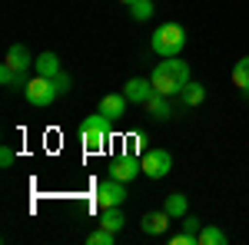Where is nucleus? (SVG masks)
<instances>
[{
    "label": "nucleus",
    "mask_w": 249,
    "mask_h": 245,
    "mask_svg": "<svg viewBox=\"0 0 249 245\" xmlns=\"http://www.w3.org/2000/svg\"><path fill=\"white\" fill-rule=\"evenodd\" d=\"M87 242L90 245H116V232H110V229H96V232H90L87 235Z\"/></svg>",
    "instance_id": "20"
},
{
    "label": "nucleus",
    "mask_w": 249,
    "mask_h": 245,
    "mask_svg": "<svg viewBox=\"0 0 249 245\" xmlns=\"http://www.w3.org/2000/svg\"><path fill=\"white\" fill-rule=\"evenodd\" d=\"M226 242H230V235H226L223 229H216V226L199 229V245H226Z\"/></svg>",
    "instance_id": "19"
},
{
    "label": "nucleus",
    "mask_w": 249,
    "mask_h": 245,
    "mask_svg": "<svg viewBox=\"0 0 249 245\" xmlns=\"http://www.w3.org/2000/svg\"><path fill=\"white\" fill-rule=\"evenodd\" d=\"M63 66H60V57L53 53V50H43L37 60H34V73H40V76H57Z\"/></svg>",
    "instance_id": "13"
},
{
    "label": "nucleus",
    "mask_w": 249,
    "mask_h": 245,
    "mask_svg": "<svg viewBox=\"0 0 249 245\" xmlns=\"http://www.w3.org/2000/svg\"><path fill=\"white\" fill-rule=\"evenodd\" d=\"M130 14H133V20H150L153 17V0H136V3H130Z\"/></svg>",
    "instance_id": "21"
},
{
    "label": "nucleus",
    "mask_w": 249,
    "mask_h": 245,
    "mask_svg": "<svg viewBox=\"0 0 249 245\" xmlns=\"http://www.w3.org/2000/svg\"><path fill=\"white\" fill-rule=\"evenodd\" d=\"M0 166H3V169L14 166V149H10V146H0Z\"/></svg>",
    "instance_id": "24"
},
{
    "label": "nucleus",
    "mask_w": 249,
    "mask_h": 245,
    "mask_svg": "<svg viewBox=\"0 0 249 245\" xmlns=\"http://www.w3.org/2000/svg\"><path fill=\"white\" fill-rule=\"evenodd\" d=\"M140 229H143L146 235H163V232L170 229V212H166V209L146 212V215H143V222H140Z\"/></svg>",
    "instance_id": "11"
},
{
    "label": "nucleus",
    "mask_w": 249,
    "mask_h": 245,
    "mask_svg": "<svg viewBox=\"0 0 249 245\" xmlns=\"http://www.w3.org/2000/svg\"><path fill=\"white\" fill-rule=\"evenodd\" d=\"M153 90L163 96H179L183 86L190 83V63H183L179 57H166L163 63H156L153 70Z\"/></svg>",
    "instance_id": "1"
},
{
    "label": "nucleus",
    "mask_w": 249,
    "mask_h": 245,
    "mask_svg": "<svg viewBox=\"0 0 249 245\" xmlns=\"http://www.w3.org/2000/svg\"><path fill=\"white\" fill-rule=\"evenodd\" d=\"M0 83H3L7 90H23V86L30 83V76L17 73V70H14V66H7V63H0Z\"/></svg>",
    "instance_id": "14"
},
{
    "label": "nucleus",
    "mask_w": 249,
    "mask_h": 245,
    "mask_svg": "<svg viewBox=\"0 0 249 245\" xmlns=\"http://www.w3.org/2000/svg\"><path fill=\"white\" fill-rule=\"evenodd\" d=\"M170 245H199L193 235H186V232H179V235H173L170 239Z\"/></svg>",
    "instance_id": "25"
},
{
    "label": "nucleus",
    "mask_w": 249,
    "mask_h": 245,
    "mask_svg": "<svg viewBox=\"0 0 249 245\" xmlns=\"http://www.w3.org/2000/svg\"><path fill=\"white\" fill-rule=\"evenodd\" d=\"M143 106H146V113L153 116V119H160V123L173 116V103H170V96H163V93H153Z\"/></svg>",
    "instance_id": "12"
},
{
    "label": "nucleus",
    "mask_w": 249,
    "mask_h": 245,
    "mask_svg": "<svg viewBox=\"0 0 249 245\" xmlns=\"http://www.w3.org/2000/svg\"><path fill=\"white\" fill-rule=\"evenodd\" d=\"M179 222H183V232H186V235H193V239L199 242V229L206 226V222H199V219H196V215H190V212H186Z\"/></svg>",
    "instance_id": "22"
},
{
    "label": "nucleus",
    "mask_w": 249,
    "mask_h": 245,
    "mask_svg": "<svg viewBox=\"0 0 249 245\" xmlns=\"http://www.w3.org/2000/svg\"><path fill=\"white\" fill-rule=\"evenodd\" d=\"M123 222H126V219H123L120 206L103 209V212H100V226H103V229H110V232H120V229H123Z\"/></svg>",
    "instance_id": "18"
},
{
    "label": "nucleus",
    "mask_w": 249,
    "mask_h": 245,
    "mask_svg": "<svg viewBox=\"0 0 249 245\" xmlns=\"http://www.w3.org/2000/svg\"><path fill=\"white\" fill-rule=\"evenodd\" d=\"M179 99H183V103H186V106H199V103H203V99H206V86H203V83H186V86H183V93H179Z\"/></svg>",
    "instance_id": "16"
},
{
    "label": "nucleus",
    "mask_w": 249,
    "mask_h": 245,
    "mask_svg": "<svg viewBox=\"0 0 249 245\" xmlns=\"http://www.w3.org/2000/svg\"><path fill=\"white\" fill-rule=\"evenodd\" d=\"M123 93H126V99H130V103H146L156 90H153V80H146V76H133V80H126Z\"/></svg>",
    "instance_id": "8"
},
{
    "label": "nucleus",
    "mask_w": 249,
    "mask_h": 245,
    "mask_svg": "<svg viewBox=\"0 0 249 245\" xmlns=\"http://www.w3.org/2000/svg\"><path fill=\"white\" fill-rule=\"evenodd\" d=\"M163 209L170 212V219H183V215L190 212V199H186L183 192H170L166 202H163Z\"/></svg>",
    "instance_id": "15"
},
{
    "label": "nucleus",
    "mask_w": 249,
    "mask_h": 245,
    "mask_svg": "<svg viewBox=\"0 0 249 245\" xmlns=\"http://www.w3.org/2000/svg\"><path fill=\"white\" fill-rule=\"evenodd\" d=\"M110 176L120 182H133L136 176H143V159H136L133 152H123L110 163Z\"/></svg>",
    "instance_id": "6"
},
{
    "label": "nucleus",
    "mask_w": 249,
    "mask_h": 245,
    "mask_svg": "<svg viewBox=\"0 0 249 245\" xmlns=\"http://www.w3.org/2000/svg\"><path fill=\"white\" fill-rule=\"evenodd\" d=\"M126 186L130 182H120V179H103L100 186H96V202L100 209H113V206H123L126 202Z\"/></svg>",
    "instance_id": "5"
},
{
    "label": "nucleus",
    "mask_w": 249,
    "mask_h": 245,
    "mask_svg": "<svg viewBox=\"0 0 249 245\" xmlns=\"http://www.w3.org/2000/svg\"><path fill=\"white\" fill-rule=\"evenodd\" d=\"M123 3H126V7H130V3H136V0H123Z\"/></svg>",
    "instance_id": "26"
},
{
    "label": "nucleus",
    "mask_w": 249,
    "mask_h": 245,
    "mask_svg": "<svg viewBox=\"0 0 249 245\" xmlns=\"http://www.w3.org/2000/svg\"><path fill=\"white\" fill-rule=\"evenodd\" d=\"M3 63H7V66H14L17 73H30V70H34V57H30V50H27L23 43H14V47L7 50Z\"/></svg>",
    "instance_id": "10"
},
{
    "label": "nucleus",
    "mask_w": 249,
    "mask_h": 245,
    "mask_svg": "<svg viewBox=\"0 0 249 245\" xmlns=\"http://www.w3.org/2000/svg\"><path fill=\"white\" fill-rule=\"evenodd\" d=\"M60 96L57 83H53V76H30V83L23 86V99L30 103V106H37V110H43V106H50L53 99Z\"/></svg>",
    "instance_id": "4"
},
{
    "label": "nucleus",
    "mask_w": 249,
    "mask_h": 245,
    "mask_svg": "<svg viewBox=\"0 0 249 245\" xmlns=\"http://www.w3.org/2000/svg\"><path fill=\"white\" fill-rule=\"evenodd\" d=\"M126 103H130L126 93H110V96H103V99H100V113L107 116L110 123H116V119H123V116H126Z\"/></svg>",
    "instance_id": "9"
},
{
    "label": "nucleus",
    "mask_w": 249,
    "mask_h": 245,
    "mask_svg": "<svg viewBox=\"0 0 249 245\" xmlns=\"http://www.w3.org/2000/svg\"><path fill=\"white\" fill-rule=\"evenodd\" d=\"M170 169H173V156L166 149H150L146 156H143V176H150V179H163Z\"/></svg>",
    "instance_id": "7"
},
{
    "label": "nucleus",
    "mask_w": 249,
    "mask_h": 245,
    "mask_svg": "<svg viewBox=\"0 0 249 245\" xmlns=\"http://www.w3.org/2000/svg\"><path fill=\"white\" fill-rule=\"evenodd\" d=\"M53 83H57L60 96H63V93H70V86H73V80H70V73H63V70H60V73L53 76Z\"/></svg>",
    "instance_id": "23"
},
{
    "label": "nucleus",
    "mask_w": 249,
    "mask_h": 245,
    "mask_svg": "<svg viewBox=\"0 0 249 245\" xmlns=\"http://www.w3.org/2000/svg\"><path fill=\"white\" fill-rule=\"evenodd\" d=\"M110 119L96 110L93 116H87L83 123H80V139H83V146H87V152H100L103 146H107V136H110Z\"/></svg>",
    "instance_id": "3"
},
{
    "label": "nucleus",
    "mask_w": 249,
    "mask_h": 245,
    "mask_svg": "<svg viewBox=\"0 0 249 245\" xmlns=\"http://www.w3.org/2000/svg\"><path fill=\"white\" fill-rule=\"evenodd\" d=\"M232 83H236V90H243V96H249V57H243L232 66Z\"/></svg>",
    "instance_id": "17"
},
{
    "label": "nucleus",
    "mask_w": 249,
    "mask_h": 245,
    "mask_svg": "<svg viewBox=\"0 0 249 245\" xmlns=\"http://www.w3.org/2000/svg\"><path fill=\"white\" fill-rule=\"evenodd\" d=\"M186 47V30L179 23H160L153 30V53L160 57H179V50Z\"/></svg>",
    "instance_id": "2"
}]
</instances>
